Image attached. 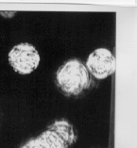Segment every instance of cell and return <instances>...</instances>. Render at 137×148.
<instances>
[{"mask_svg": "<svg viewBox=\"0 0 137 148\" xmlns=\"http://www.w3.org/2000/svg\"><path fill=\"white\" fill-rule=\"evenodd\" d=\"M55 83L65 96H78L90 87L91 75L85 63L78 59H71L58 68Z\"/></svg>", "mask_w": 137, "mask_h": 148, "instance_id": "obj_1", "label": "cell"}, {"mask_svg": "<svg viewBox=\"0 0 137 148\" xmlns=\"http://www.w3.org/2000/svg\"><path fill=\"white\" fill-rule=\"evenodd\" d=\"M8 60L15 73L21 75H28L40 65L41 56L33 45L20 42L10 50Z\"/></svg>", "mask_w": 137, "mask_h": 148, "instance_id": "obj_2", "label": "cell"}, {"mask_svg": "<svg viewBox=\"0 0 137 148\" xmlns=\"http://www.w3.org/2000/svg\"><path fill=\"white\" fill-rule=\"evenodd\" d=\"M85 65L92 77L102 80L114 74L116 59L111 50L106 47H98L88 55Z\"/></svg>", "mask_w": 137, "mask_h": 148, "instance_id": "obj_3", "label": "cell"}, {"mask_svg": "<svg viewBox=\"0 0 137 148\" xmlns=\"http://www.w3.org/2000/svg\"><path fill=\"white\" fill-rule=\"evenodd\" d=\"M48 128L55 131L58 135L62 137L69 147L73 145L77 140V135H76L74 126L65 119H59V120L54 121L48 126Z\"/></svg>", "mask_w": 137, "mask_h": 148, "instance_id": "obj_4", "label": "cell"}, {"mask_svg": "<svg viewBox=\"0 0 137 148\" xmlns=\"http://www.w3.org/2000/svg\"><path fill=\"white\" fill-rule=\"evenodd\" d=\"M20 148H49L46 143L43 140L42 137L39 135L33 139L28 140Z\"/></svg>", "mask_w": 137, "mask_h": 148, "instance_id": "obj_5", "label": "cell"}]
</instances>
